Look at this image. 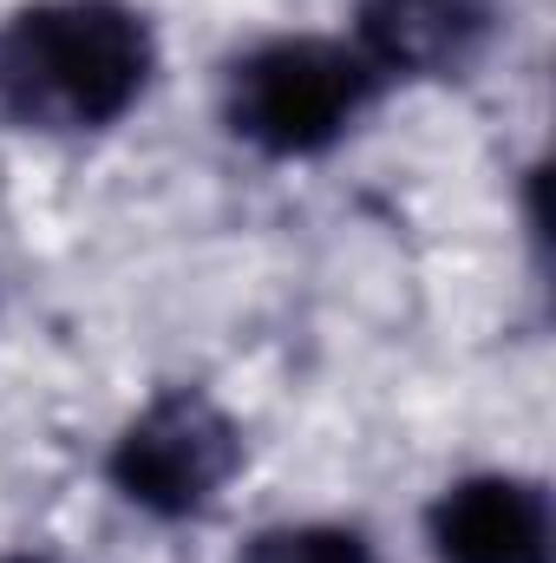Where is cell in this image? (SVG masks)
Segmentation results:
<instances>
[{
    "mask_svg": "<svg viewBox=\"0 0 556 563\" xmlns=\"http://www.w3.org/2000/svg\"><path fill=\"white\" fill-rule=\"evenodd\" d=\"M360 59L374 73L458 79L498 33V0H360Z\"/></svg>",
    "mask_w": 556,
    "mask_h": 563,
    "instance_id": "5b68a950",
    "label": "cell"
},
{
    "mask_svg": "<svg viewBox=\"0 0 556 563\" xmlns=\"http://www.w3.org/2000/svg\"><path fill=\"white\" fill-rule=\"evenodd\" d=\"M151 66V26L125 0H40L0 26V112L40 132H99L144 99Z\"/></svg>",
    "mask_w": 556,
    "mask_h": 563,
    "instance_id": "6da1fadb",
    "label": "cell"
},
{
    "mask_svg": "<svg viewBox=\"0 0 556 563\" xmlns=\"http://www.w3.org/2000/svg\"><path fill=\"white\" fill-rule=\"evenodd\" d=\"M236 465H243V432L197 387L157 394L112 445V485L151 518H190L216 505Z\"/></svg>",
    "mask_w": 556,
    "mask_h": 563,
    "instance_id": "3957f363",
    "label": "cell"
},
{
    "mask_svg": "<svg viewBox=\"0 0 556 563\" xmlns=\"http://www.w3.org/2000/svg\"><path fill=\"white\" fill-rule=\"evenodd\" d=\"M380 73L360 59V46L288 33L230 66L223 119L230 132L269 157H314L347 139V125L374 106Z\"/></svg>",
    "mask_w": 556,
    "mask_h": 563,
    "instance_id": "7a4b0ae2",
    "label": "cell"
},
{
    "mask_svg": "<svg viewBox=\"0 0 556 563\" xmlns=\"http://www.w3.org/2000/svg\"><path fill=\"white\" fill-rule=\"evenodd\" d=\"M0 563H46V558H0Z\"/></svg>",
    "mask_w": 556,
    "mask_h": 563,
    "instance_id": "52a82bcc",
    "label": "cell"
},
{
    "mask_svg": "<svg viewBox=\"0 0 556 563\" xmlns=\"http://www.w3.org/2000/svg\"><path fill=\"white\" fill-rule=\"evenodd\" d=\"M425 538L438 563H551V498L531 478L478 472L438 492L425 511Z\"/></svg>",
    "mask_w": 556,
    "mask_h": 563,
    "instance_id": "277c9868",
    "label": "cell"
},
{
    "mask_svg": "<svg viewBox=\"0 0 556 563\" xmlns=\"http://www.w3.org/2000/svg\"><path fill=\"white\" fill-rule=\"evenodd\" d=\"M243 563H380V551L341 525H281V531H263L243 551Z\"/></svg>",
    "mask_w": 556,
    "mask_h": 563,
    "instance_id": "8992f818",
    "label": "cell"
}]
</instances>
